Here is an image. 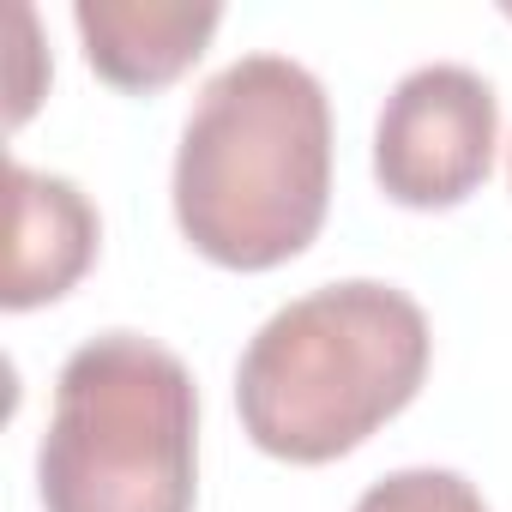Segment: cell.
<instances>
[{"instance_id": "ba28073f", "label": "cell", "mask_w": 512, "mask_h": 512, "mask_svg": "<svg viewBox=\"0 0 512 512\" xmlns=\"http://www.w3.org/2000/svg\"><path fill=\"white\" fill-rule=\"evenodd\" d=\"M506 19H512V7H506Z\"/></svg>"}, {"instance_id": "5b68a950", "label": "cell", "mask_w": 512, "mask_h": 512, "mask_svg": "<svg viewBox=\"0 0 512 512\" xmlns=\"http://www.w3.org/2000/svg\"><path fill=\"white\" fill-rule=\"evenodd\" d=\"M73 25L97 79L115 91H163L205 55L223 13L187 0H79Z\"/></svg>"}, {"instance_id": "6da1fadb", "label": "cell", "mask_w": 512, "mask_h": 512, "mask_svg": "<svg viewBox=\"0 0 512 512\" xmlns=\"http://www.w3.org/2000/svg\"><path fill=\"white\" fill-rule=\"evenodd\" d=\"M332 205V103L290 55L223 67L175 151V223L229 272H272L320 235Z\"/></svg>"}, {"instance_id": "52a82bcc", "label": "cell", "mask_w": 512, "mask_h": 512, "mask_svg": "<svg viewBox=\"0 0 512 512\" xmlns=\"http://www.w3.org/2000/svg\"><path fill=\"white\" fill-rule=\"evenodd\" d=\"M356 512H488V506L458 470H398L380 476L356 500Z\"/></svg>"}, {"instance_id": "7a4b0ae2", "label": "cell", "mask_w": 512, "mask_h": 512, "mask_svg": "<svg viewBox=\"0 0 512 512\" xmlns=\"http://www.w3.org/2000/svg\"><path fill=\"white\" fill-rule=\"evenodd\" d=\"M428 344V320L404 290L374 278L326 284L278 308L241 350V428L272 458L332 464L422 392Z\"/></svg>"}, {"instance_id": "277c9868", "label": "cell", "mask_w": 512, "mask_h": 512, "mask_svg": "<svg viewBox=\"0 0 512 512\" xmlns=\"http://www.w3.org/2000/svg\"><path fill=\"white\" fill-rule=\"evenodd\" d=\"M494 139H500V103L488 79L434 61L398 79V91L386 97L374 127V175L386 199L410 211H446L488 181Z\"/></svg>"}, {"instance_id": "3957f363", "label": "cell", "mask_w": 512, "mask_h": 512, "mask_svg": "<svg viewBox=\"0 0 512 512\" xmlns=\"http://www.w3.org/2000/svg\"><path fill=\"white\" fill-rule=\"evenodd\" d=\"M37 482L49 512H193L199 392L187 362L139 332L79 344L55 380Z\"/></svg>"}, {"instance_id": "8992f818", "label": "cell", "mask_w": 512, "mask_h": 512, "mask_svg": "<svg viewBox=\"0 0 512 512\" xmlns=\"http://www.w3.org/2000/svg\"><path fill=\"white\" fill-rule=\"evenodd\" d=\"M7 187H13V260H7V296L0 302L13 314H25V308H43V302L67 296L91 272L97 211L73 181L37 175L25 163H13Z\"/></svg>"}]
</instances>
